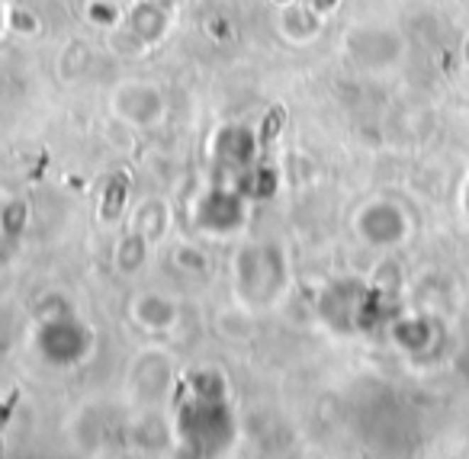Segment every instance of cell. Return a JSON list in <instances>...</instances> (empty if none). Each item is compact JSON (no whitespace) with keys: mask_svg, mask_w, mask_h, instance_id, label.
Segmentation results:
<instances>
[{"mask_svg":"<svg viewBox=\"0 0 469 459\" xmlns=\"http://www.w3.org/2000/svg\"><path fill=\"white\" fill-rule=\"evenodd\" d=\"M283 122H286V109L283 106H277V109H270V116H267V122H264V128H260V142H273V136H277L280 128H283Z\"/></svg>","mask_w":469,"mask_h":459,"instance_id":"1","label":"cell"},{"mask_svg":"<svg viewBox=\"0 0 469 459\" xmlns=\"http://www.w3.org/2000/svg\"><path fill=\"white\" fill-rule=\"evenodd\" d=\"M328 4H334V0H315V7H319V10H325Z\"/></svg>","mask_w":469,"mask_h":459,"instance_id":"3","label":"cell"},{"mask_svg":"<svg viewBox=\"0 0 469 459\" xmlns=\"http://www.w3.org/2000/svg\"><path fill=\"white\" fill-rule=\"evenodd\" d=\"M123 196H126V174H119L113 180V187H109V199H106V219H113L116 212H119V206H123Z\"/></svg>","mask_w":469,"mask_h":459,"instance_id":"2","label":"cell"}]
</instances>
